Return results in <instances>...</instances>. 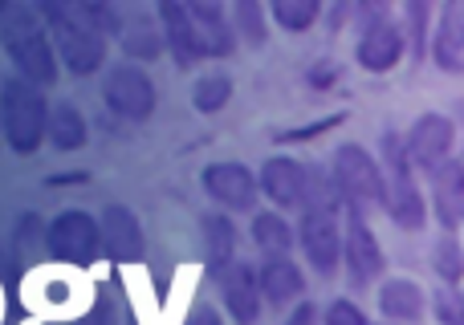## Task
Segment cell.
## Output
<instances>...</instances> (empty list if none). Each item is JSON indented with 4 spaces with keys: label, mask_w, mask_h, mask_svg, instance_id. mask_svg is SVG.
Masks as SVG:
<instances>
[{
    "label": "cell",
    "mask_w": 464,
    "mask_h": 325,
    "mask_svg": "<svg viewBox=\"0 0 464 325\" xmlns=\"http://www.w3.org/2000/svg\"><path fill=\"white\" fill-rule=\"evenodd\" d=\"M0 45L21 70V78L33 86H53L57 73H62L49 29L33 5H0Z\"/></svg>",
    "instance_id": "cell-1"
},
{
    "label": "cell",
    "mask_w": 464,
    "mask_h": 325,
    "mask_svg": "<svg viewBox=\"0 0 464 325\" xmlns=\"http://www.w3.org/2000/svg\"><path fill=\"white\" fill-rule=\"evenodd\" d=\"M37 13L49 29L53 53L62 57L65 70H70L73 78H90V73L102 70L106 65V37L82 16L78 5H65V0H41Z\"/></svg>",
    "instance_id": "cell-2"
},
{
    "label": "cell",
    "mask_w": 464,
    "mask_h": 325,
    "mask_svg": "<svg viewBox=\"0 0 464 325\" xmlns=\"http://www.w3.org/2000/svg\"><path fill=\"white\" fill-rule=\"evenodd\" d=\"M0 122H5V143L16 155H33L49 135V102L41 86L24 78H5L0 86Z\"/></svg>",
    "instance_id": "cell-3"
},
{
    "label": "cell",
    "mask_w": 464,
    "mask_h": 325,
    "mask_svg": "<svg viewBox=\"0 0 464 325\" xmlns=\"http://www.w3.org/2000/svg\"><path fill=\"white\" fill-rule=\"evenodd\" d=\"M383 207L395 228L420 232L428 220V204L416 187V167L408 159V143L395 130L383 135Z\"/></svg>",
    "instance_id": "cell-4"
},
{
    "label": "cell",
    "mask_w": 464,
    "mask_h": 325,
    "mask_svg": "<svg viewBox=\"0 0 464 325\" xmlns=\"http://www.w3.org/2000/svg\"><path fill=\"white\" fill-rule=\"evenodd\" d=\"M338 199H343L346 215H362L367 220L371 207H383V167L371 159L359 143H343L330 159Z\"/></svg>",
    "instance_id": "cell-5"
},
{
    "label": "cell",
    "mask_w": 464,
    "mask_h": 325,
    "mask_svg": "<svg viewBox=\"0 0 464 325\" xmlns=\"http://www.w3.org/2000/svg\"><path fill=\"white\" fill-rule=\"evenodd\" d=\"M408 37H403V24L392 16L387 5H362L359 8V45L354 57L367 73H387L400 65Z\"/></svg>",
    "instance_id": "cell-6"
},
{
    "label": "cell",
    "mask_w": 464,
    "mask_h": 325,
    "mask_svg": "<svg viewBox=\"0 0 464 325\" xmlns=\"http://www.w3.org/2000/svg\"><path fill=\"white\" fill-rule=\"evenodd\" d=\"M45 248L57 264L70 269H90L102 253V236H98V220L90 212H62L45 232Z\"/></svg>",
    "instance_id": "cell-7"
},
{
    "label": "cell",
    "mask_w": 464,
    "mask_h": 325,
    "mask_svg": "<svg viewBox=\"0 0 464 325\" xmlns=\"http://www.w3.org/2000/svg\"><path fill=\"white\" fill-rule=\"evenodd\" d=\"M297 244H302L305 261L314 264L318 277H334L338 261H343V220L330 207H305L302 224H297Z\"/></svg>",
    "instance_id": "cell-8"
},
{
    "label": "cell",
    "mask_w": 464,
    "mask_h": 325,
    "mask_svg": "<svg viewBox=\"0 0 464 325\" xmlns=\"http://www.w3.org/2000/svg\"><path fill=\"white\" fill-rule=\"evenodd\" d=\"M102 102L111 106L119 119L147 122L155 114V81L147 78L139 65H111L102 78Z\"/></svg>",
    "instance_id": "cell-9"
},
{
    "label": "cell",
    "mask_w": 464,
    "mask_h": 325,
    "mask_svg": "<svg viewBox=\"0 0 464 325\" xmlns=\"http://www.w3.org/2000/svg\"><path fill=\"white\" fill-rule=\"evenodd\" d=\"M408 159L416 171L432 175L436 167H444L452 159V147H457V127H452V119H444V114H420L416 122H411L408 130Z\"/></svg>",
    "instance_id": "cell-10"
},
{
    "label": "cell",
    "mask_w": 464,
    "mask_h": 325,
    "mask_svg": "<svg viewBox=\"0 0 464 325\" xmlns=\"http://www.w3.org/2000/svg\"><path fill=\"white\" fill-rule=\"evenodd\" d=\"M343 261L346 272H351V285L354 289H367L371 281L383 277V248H379L375 232L362 215H346L343 224Z\"/></svg>",
    "instance_id": "cell-11"
},
{
    "label": "cell",
    "mask_w": 464,
    "mask_h": 325,
    "mask_svg": "<svg viewBox=\"0 0 464 325\" xmlns=\"http://www.w3.org/2000/svg\"><path fill=\"white\" fill-rule=\"evenodd\" d=\"M98 236H102V253L119 264H139L143 261V228L139 215L122 204H106L102 220H98Z\"/></svg>",
    "instance_id": "cell-12"
},
{
    "label": "cell",
    "mask_w": 464,
    "mask_h": 325,
    "mask_svg": "<svg viewBox=\"0 0 464 325\" xmlns=\"http://www.w3.org/2000/svg\"><path fill=\"white\" fill-rule=\"evenodd\" d=\"M204 191L228 212H253L256 204V179L245 163H212L204 171Z\"/></svg>",
    "instance_id": "cell-13"
},
{
    "label": "cell",
    "mask_w": 464,
    "mask_h": 325,
    "mask_svg": "<svg viewBox=\"0 0 464 325\" xmlns=\"http://www.w3.org/2000/svg\"><path fill=\"white\" fill-rule=\"evenodd\" d=\"M160 29H163V49L171 53V62L179 70H192V65L204 62V49L200 37L192 29V16H188V5L179 0H163L160 5Z\"/></svg>",
    "instance_id": "cell-14"
},
{
    "label": "cell",
    "mask_w": 464,
    "mask_h": 325,
    "mask_svg": "<svg viewBox=\"0 0 464 325\" xmlns=\"http://www.w3.org/2000/svg\"><path fill=\"white\" fill-rule=\"evenodd\" d=\"M220 297H225V310L237 325H256L261 318V285H256V269L248 264H228L220 272Z\"/></svg>",
    "instance_id": "cell-15"
},
{
    "label": "cell",
    "mask_w": 464,
    "mask_h": 325,
    "mask_svg": "<svg viewBox=\"0 0 464 325\" xmlns=\"http://www.w3.org/2000/svg\"><path fill=\"white\" fill-rule=\"evenodd\" d=\"M428 179H432V212L440 220V228L452 236L464 224V163L449 159L444 167H436Z\"/></svg>",
    "instance_id": "cell-16"
},
{
    "label": "cell",
    "mask_w": 464,
    "mask_h": 325,
    "mask_svg": "<svg viewBox=\"0 0 464 325\" xmlns=\"http://www.w3.org/2000/svg\"><path fill=\"white\" fill-rule=\"evenodd\" d=\"M256 187H265V196L281 207V212H294V207H305V163L297 159H269L261 167V179Z\"/></svg>",
    "instance_id": "cell-17"
},
{
    "label": "cell",
    "mask_w": 464,
    "mask_h": 325,
    "mask_svg": "<svg viewBox=\"0 0 464 325\" xmlns=\"http://www.w3.org/2000/svg\"><path fill=\"white\" fill-rule=\"evenodd\" d=\"M188 16H192V29L200 37L204 57H228L237 49V33H232L228 8L217 5V0H196L188 5Z\"/></svg>",
    "instance_id": "cell-18"
},
{
    "label": "cell",
    "mask_w": 464,
    "mask_h": 325,
    "mask_svg": "<svg viewBox=\"0 0 464 325\" xmlns=\"http://www.w3.org/2000/svg\"><path fill=\"white\" fill-rule=\"evenodd\" d=\"M256 285H261V301L269 305H289L305 293V277L289 256H265V264L256 269Z\"/></svg>",
    "instance_id": "cell-19"
},
{
    "label": "cell",
    "mask_w": 464,
    "mask_h": 325,
    "mask_svg": "<svg viewBox=\"0 0 464 325\" xmlns=\"http://www.w3.org/2000/svg\"><path fill=\"white\" fill-rule=\"evenodd\" d=\"M432 57L440 70L449 73H464V0L440 8V24H436L432 37Z\"/></svg>",
    "instance_id": "cell-20"
},
{
    "label": "cell",
    "mask_w": 464,
    "mask_h": 325,
    "mask_svg": "<svg viewBox=\"0 0 464 325\" xmlns=\"http://www.w3.org/2000/svg\"><path fill=\"white\" fill-rule=\"evenodd\" d=\"M379 310L387 321H420L428 310V293L408 277H395L379 289Z\"/></svg>",
    "instance_id": "cell-21"
},
{
    "label": "cell",
    "mask_w": 464,
    "mask_h": 325,
    "mask_svg": "<svg viewBox=\"0 0 464 325\" xmlns=\"http://www.w3.org/2000/svg\"><path fill=\"white\" fill-rule=\"evenodd\" d=\"M204 261L208 272L220 277L228 264H237V228H232L228 215H204Z\"/></svg>",
    "instance_id": "cell-22"
},
{
    "label": "cell",
    "mask_w": 464,
    "mask_h": 325,
    "mask_svg": "<svg viewBox=\"0 0 464 325\" xmlns=\"http://www.w3.org/2000/svg\"><path fill=\"white\" fill-rule=\"evenodd\" d=\"M119 41H122V53H127L130 62H155V57L163 53V29L143 13L122 21Z\"/></svg>",
    "instance_id": "cell-23"
},
{
    "label": "cell",
    "mask_w": 464,
    "mask_h": 325,
    "mask_svg": "<svg viewBox=\"0 0 464 325\" xmlns=\"http://www.w3.org/2000/svg\"><path fill=\"white\" fill-rule=\"evenodd\" d=\"M294 240H297V232L289 228L277 212H256L253 215V244L261 248L265 256H289Z\"/></svg>",
    "instance_id": "cell-24"
},
{
    "label": "cell",
    "mask_w": 464,
    "mask_h": 325,
    "mask_svg": "<svg viewBox=\"0 0 464 325\" xmlns=\"http://www.w3.org/2000/svg\"><path fill=\"white\" fill-rule=\"evenodd\" d=\"M49 143L57 147V151H78V147H86V119H82V110H73L70 102L53 106L49 110Z\"/></svg>",
    "instance_id": "cell-25"
},
{
    "label": "cell",
    "mask_w": 464,
    "mask_h": 325,
    "mask_svg": "<svg viewBox=\"0 0 464 325\" xmlns=\"http://www.w3.org/2000/svg\"><path fill=\"white\" fill-rule=\"evenodd\" d=\"M228 102H232V78L228 73H208V78H200L192 86V106L200 114H217V110H225Z\"/></svg>",
    "instance_id": "cell-26"
},
{
    "label": "cell",
    "mask_w": 464,
    "mask_h": 325,
    "mask_svg": "<svg viewBox=\"0 0 464 325\" xmlns=\"http://www.w3.org/2000/svg\"><path fill=\"white\" fill-rule=\"evenodd\" d=\"M228 21H232V33H240L248 45H265V41H269V29H265V8L256 5V0H237Z\"/></svg>",
    "instance_id": "cell-27"
},
{
    "label": "cell",
    "mask_w": 464,
    "mask_h": 325,
    "mask_svg": "<svg viewBox=\"0 0 464 325\" xmlns=\"http://www.w3.org/2000/svg\"><path fill=\"white\" fill-rule=\"evenodd\" d=\"M322 16L318 0H273V21L289 33H305Z\"/></svg>",
    "instance_id": "cell-28"
},
{
    "label": "cell",
    "mask_w": 464,
    "mask_h": 325,
    "mask_svg": "<svg viewBox=\"0 0 464 325\" xmlns=\"http://www.w3.org/2000/svg\"><path fill=\"white\" fill-rule=\"evenodd\" d=\"M428 21H432L428 5H408L403 8V37L411 41V53H416L420 62L428 57Z\"/></svg>",
    "instance_id": "cell-29"
},
{
    "label": "cell",
    "mask_w": 464,
    "mask_h": 325,
    "mask_svg": "<svg viewBox=\"0 0 464 325\" xmlns=\"http://www.w3.org/2000/svg\"><path fill=\"white\" fill-rule=\"evenodd\" d=\"M432 256H436V272L449 281V289L460 285V277H464V248H460V240L457 236H444L440 244H436Z\"/></svg>",
    "instance_id": "cell-30"
},
{
    "label": "cell",
    "mask_w": 464,
    "mask_h": 325,
    "mask_svg": "<svg viewBox=\"0 0 464 325\" xmlns=\"http://www.w3.org/2000/svg\"><path fill=\"white\" fill-rule=\"evenodd\" d=\"M432 313L440 325H464V293L460 289H440V293H432Z\"/></svg>",
    "instance_id": "cell-31"
},
{
    "label": "cell",
    "mask_w": 464,
    "mask_h": 325,
    "mask_svg": "<svg viewBox=\"0 0 464 325\" xmlns=\"http://www.w3.org/2000/svg\"><path fill=\"white\" fill-rule=\"evenodd\" d=\"M326 325H371V321L354 301H334L326 310Z\"/></svg>",
    "instance_id": "cell-32"
},
{
    "label": "cell",
    "mask_w": 464,
    "mask_h": 325,
    "mask_svg": "<svg viewBox=\"0 0 464 325\" xmlns=\"http://www.w3.org/2000/svg\"><path fill=\"white\" fill-rule=\"evenodd\" d=\"M338 122H343V114H330V119H322V122H310V127H297V130H285V135H277V143H305V139L322 135V130L338 127Z\"/></svg>",
    "instance_id": "cell-33"
},
{
    "label": "cell",
    "mask_w": 464,
    "mask_h": 325,
    "mask_svg": "<svg viewBox=\"0 0 464 325\" xmlns=\"http://www.w3.org/2000/svg\"><path fill=\"white\" fill-rule=\"evenodd\" d=\"M305 81H310L314 90H326V86H334V81H338V65H334V62H318V65H310V73H305Z\"/></svg>",
    "instance_id": "cell-34"
},
{
    "label": "cell",
    "mask_w": 464,
    "mask_h": 325,
    "mask_svg": "<svg viewBox=\"0 0 464 325\" xmlns=\"http://www.w3.org/2000/svg\"><path fill=\"white\" fill-rule=\"evenodd\" d=\"M184 325H225L220 321V313L212 310V305H192V310H188V318H184Z\"/></svg>",
    "instance_id": "cell-35"
},
{
    "label": "cell",
    "mask_w": 464,
    "mask_h": 325,
    "mask_svg": "<svg viewBox=\"0 0 464 325\" xmlns=\"http://www.w3.org/2000/svg\"><path fill=\"white\" fill-rule=\"evenodd\" d=\"M289 325H314V305L310 301H302L294 310V318H289Z\"/></svg>",
    "instance_id": "cell-36"
}]
</instances>
